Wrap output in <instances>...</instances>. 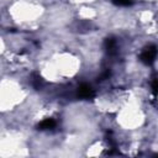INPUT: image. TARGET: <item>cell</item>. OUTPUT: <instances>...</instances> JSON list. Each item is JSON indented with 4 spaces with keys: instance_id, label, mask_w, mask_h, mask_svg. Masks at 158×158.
<instances>
[{
    "instance_id": "cell-1",
    "label": "cell",
    "mask_w": 158,
    "mask_h": 158,
    "mask_svg": "<svg viewBox=\"0 0 158 158\" xmlns=\"http://www.w3.org/2000/svg\"><path fill=\"white\" fill-rule=\"evenodd\" d=\"M157 53H158L157 52V48L154 46H149V47H147L146 49L142 51V53H141V60L144 64L149 65V64H152L154 62V59L157 57Z\"/></svg>"
},
{
    "instance_id": "cell-2",
    "label": "cell",
    "mask_w": 158,
    "mask_h": 158,
    "mask_svg": "<svg viewBox=\"0 0 158 158\" xmlns=\"http://www.w3.org/2000/svg\"><path fill=\"white\" fill-rule=\"evenodd\" d=\"M78 95L83 99H90L94 96V90L89 84H81L78 88Z\"/></svg>"
},
{
    "instance_id": "cell-3",
    "label": "cell",
    "mask_w": 158,
    "mask_h": 158,
    "mask_svg": "<svg viewBox=\"0 0 158 158\" xmlns=\"http://www.w3.org/2000/svg\"><path fill=\"white\" fill-rule=\"evenodd\" d=\"M54 127H56V121L53 118H46V120H43L38 125V128L40 130H52Z\"/></svg>"
},
{
    "instance_id": "cell-4",
    "label": "cell",
    "mask_w": 158,
    "mask_h": 158,
    "mask_svg": "<svg viewBox=\"0 0 158 158\" xmlns=\"http://www.w3.org/2000/svg\"><path fill=\"white\" fill-rule=\"evenodd\" d=\"M152 91L154 93V95L158 94V74H154L152 77Z\"/></svg>"
},
{
    "instance_id": "cell-5",
    "label": "cell",
    "mask_w": 158,
    "mask_h": 158,
    "mask_svg": "<svg viewBox=\"0 0 158 158\" xmlns=\"http://www.w3.org/2000/svg\"><path fill=\"white\" fill-rule=\"evenodd\" d=\"M116 5H121V6H128V5H131L132 4V1L131 0H112Z\"/></svg>"
}]
</instances>
